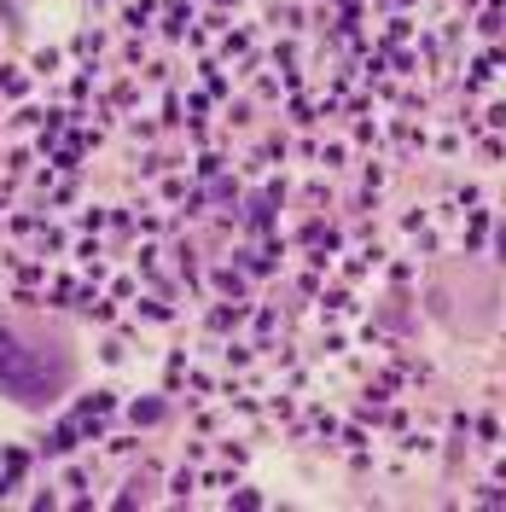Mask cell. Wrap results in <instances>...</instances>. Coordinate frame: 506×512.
<instances>
[{"label":"cell","mask_w":506,"mask_h":512,"mask_svg":"<svg viewBox=\"0 0 506 512\" xmlns=\"http://www.w3.org/2000/svg\"><path fill=\"white\" fill-rule=\"evenodd\" d=\"M82 350L76 332L53 315H24L6 309L0 315V396L24 414H47L76 390Z\"/></svg>","instance_id":"6da1fadb"}]
</instances>
